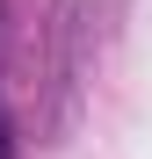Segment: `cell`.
<instances>
[{"mask_svg":"<svg viewBox=\"0 0 152 159\" xmlns=\"http://www.w3.org/2000/svg\"><path fill=\"white\" fill-rule=\"evenodd\" d=\"M0 159H15V130H7V116H0Z\"/></svg>","mask_w":152,"mask_h":159,"instance_id":"6da1fadb","label":"cell"}]
</instances>
